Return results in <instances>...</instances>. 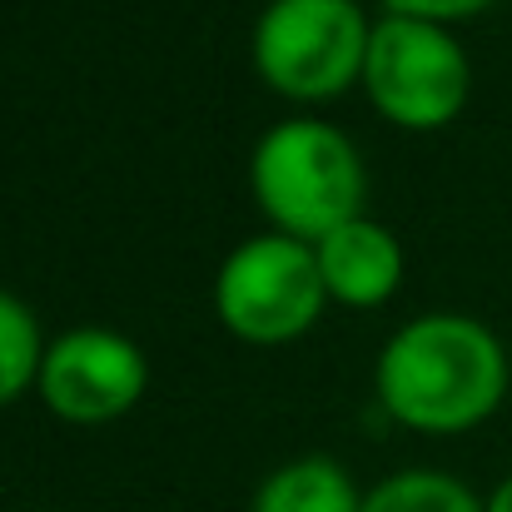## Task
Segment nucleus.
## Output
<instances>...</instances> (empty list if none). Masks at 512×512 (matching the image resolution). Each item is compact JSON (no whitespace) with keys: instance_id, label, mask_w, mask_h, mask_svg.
<instances>
[{"instance_id":"nucleus-1","label":"nucleus","mask_w":512,"mask_h":512,"mask_svg":"<svg viewBox=\"0 0 512 512\" xmlns=\"http://www.w3.org/2000/svg\"><path fill=\"white\" fill-rule=\"evenodd\" d=\"M373 388L388 418L418 433H463L498 413L508 353L483 319L423 314L383 343Z\"/></svg>"},{"instance_id":"nucleus-2","label":"nucleus","mask_w":512,"mask_h":512,"mask_svg":"<svg viewBox=\"0 0 512 512\" xmlns=\"http://www.w3.org/2000/svg\"><path fill=\"white\" fill-rule=\"evenodd\" d=\"M249 184L274 234L319 244L339 224L363 214L368 174L353 140L324 120H279L264 130L249 160Z\"/></svg>"},{"instance_id":"nucleus-3","label":"nucleus","mask_w":512,"mask_h":512,"mask_svg":"<svg viewBox=\"0 0 512 512\" xmlns=\"http://www.w3.org/2000/svg\"><path fill=\"white\" fill-rule=\"evenodd\" d=\"M368 35L358 0H269L254 25V65L289 100H334L363 80Z\"/></svg>"},{"instance_id":"nucleus-4","label":"nucleus","mask_w":512,"mask_h":512,"mask_svg":"<svg viewBox=\"0 0 512 512\" xmlns=\"http://www.w3.org/2000/svg\"><path fill=\"white\" fill-rule=\"evenodd\" d=\"M324 274L319 254L304 239L289 234H259L244 239L219 279H214V309L229 334L249 343H289L324 314Z\"/></svg>"},{"instance_id":"nucleus-5","label":"nucleus","mask_w":512,"mask_h":512,"mask_svg":"<svg viewBox=\"0 0 512 512\" xmlns=\"http://www.w3.org/2000/svg\"><path fill=\"white\" fill-rule=\"evenodd\" d=\"M363 85L378 115H388L403 130H438L448 125L473 85L463 45L448 35V25L383 15L368 35Z\"/></svg>"},{"instance_id":"nucleus-6","label":"nucleus","mask_w":512,"mask_h":512,"mask_svg":"<svg viewBox=\"0 0 512 512\" xmlns=\"http://www.w3.org/2000/svg\"><path fill=\"white\" fill-rule=\"evenodd\" d=\"M145 378H150L145 353L125 334L105 324H80L45 343L35 388L50 403V413L65 423H110L140 403Z\"/></svg>"},{"instance_id":"nucleus-7","label":"nucleus","mask_w":512,"mask_h":512,"mask_svg":"<svg viewBox=\"0 0 512 512\" xmlns=\"http://www.w3.org/2000/svg\"><path fill=\"white\" fill-rule=\"evenodd\" d=\"M314 254H319L329 299H339L348 309H378L403 284V244L393 239V229L373 224L368 214L324 234L314 244Z\"/></svg>"},{"instance_id":"nucleus-8","label":"nucleus","mask_w":512,"mask_h":512,"mask_svg":"<svg viewBox=\"0 0 512 512\" xmlns=\"http://www.w3.org/2000/svg\"><path fill=\"white\" fill-rule=\"evenodd\" d=\"M249 512H363V498L334 458L314 453V458H294L274 468L259 483Z\"/></svg>"},{"instance_id":"nucleus-9","label":"nucleus","mask_w":512,"mask_h":512,"mask_svg":"<svg viewBox=\"0 0 512 512\" xmlns=\"http://www.w3.org/2000/svg\"><path fill=\"white\" fill-rule=\"evenodd\" d=\"M363 512H488V503L473 498L468 483L433 473V468H408L368 488Z\"/></svg>"},{"instance_id":"nucleus-10","label":"nucleus","mask_w":512,"mask_h":512,"mask_svg":"<svg viewBox=\"0 0 512 512\" xmlns=\"http://www.w3.org/2000/svg\"><path fill=\"white\" fill-rule=\"evenodd\" d=\"M40 363H45V339L35 314L10 289H0V403L20 398L40 378Z\"/></svg>"},{"instance_id":"nucleus-11","label":"nucleus","mask_w":512,"mask_h":512,"mask_svg":"<svg viewBox=\"0 0 512 512\" xmlns=\"http://www.w3.org/2000/svg\"><path fill=\"white\" fill-rule=\"evenodd\" d=\"M388 15H408V20H433V25H453L468 20L478 10H488L493 0H383Z\"/></svg>"},{"instance_id":"nucleus-12","label":"nucleus","mask_w":512,"mask_h":512,"mask_svg":"<svg viewBox=\"0 0 512 512\" xmlns=\"http://www.w3.org/2000/svg\"><path fill=\"white\" fill-rule=\"evenodd\" d=\"M488 512H512V478H503V483L493 488V498H488Z\"/></svg>"}]
</instances>
